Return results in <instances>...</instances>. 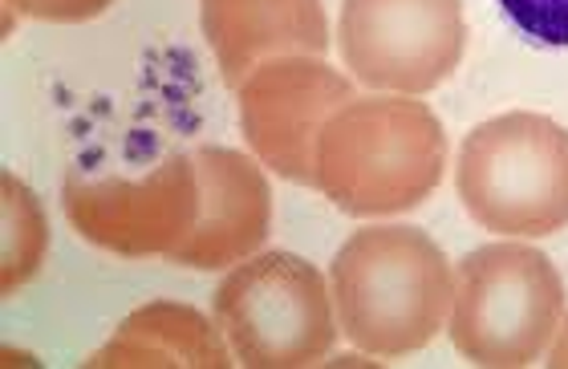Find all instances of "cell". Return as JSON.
<instances>
[{"label": "cell", "mask_w": 568, "mask_h": 369, "mask_svg": "<svg viewBox=\"0 0 568 369\" xmlns=\"http://www.w3.org/2000/svg\"><path fill=\"white\" fill-rule=\"evenodd\" d=\"M200 24L220 61V78L232 90L268 58H321L329 49L321 0H200Z\"/></svg>", "instance_id": "10"}, {"label": "cell", "mask_w": 568, "mask_h": 369, "mask_svg": "<svg viewBox=\"0 0 568 369\" xmlns=\"http://www.w3.org/2000/svg\"><path fill=\"white\" fill-rule=\"evenodd\" d=\"M215 321L240 366H317L333 349L337 312L325 276L293 252L248 256L215 288Z\"/></svg>", "instance_id": "5"}, {"label": "cell", "mask_w": 568, "mask_h": 369, "mask_svg": "<svg viewBox=\"0 0 568 369\" xmlns=\"http://www.w3.org/2000/svg\"><path fill=\"white\" fill-rule=\"evenodd\" d=\"M545 366H552V369H568V321H560L557 341H552V349H548V361H545Z\"/></svg>", "instance_id": "15"}, {"label": "cell", "mask_w": 568, "mask_h": 369, "mask_svg": "<svg viewBox=\"0 0 568 369\" xmlns=\"http://www.w3.org/2000/svg\"><path fill=\"white\" fill-rule=\"evenodd\" d=\"M337 329L369 358L418 353L447 325L455 273L423 227H362L333 256Z\"/></svg>", "instance_id": "1"}, {"label": "cell", "mask_w": 568, "mask_h": 369, "mask_svg": "<svg viewBox=\"0 0 568 369\" xmlns=\"http://www.w3.org/2000/svg\"><path fill=\"white\" fill-rule=\"evenodd\" d=\"M110 4H114V0H9V9H17L21 17L53 21V24L94 21V17H102Z\"/></svg>", "instance_id": "14"}, {"label": "cell", "mask_w": 568, "mask_h": 369, "mask_svg": "<svg viewBox=\"0 0 568 369\" xmlns=\"http://www.w3.org/2000/svg\"><path fill=\"white\" fill-rule=\"evenodd\" d=\"M459 199L496 236H552L568 224V131L545 114L479 122L455 163Z\"/></svg>", "instance_id": "3"}, {"label": "cell", "mask_w": 568, "mask_h": 369, "mask_svg": "<svg viewBox=\"0 0 568 369\" xmlns=\"http://www.w3.org/2000/svg\"><path fill=\"white\" fill-rule=\"evenodd\" d=\"M499 9L528 41L568 49V0H499Z\"/></svg>", "instance_id": "13"}, {"label": "cell", "mask_w": 568, "mask_h": 369, "mask_svg": "<svg viewBox=\"0 0 568 369\" xmlns=\"http://www.w3.org/2000/svg\"><path fill=\"white\" fill-rule=\"evenodd\" d=\"M200 203V171L191 155L163 158L146 180H65L61 187L73 232L126 260L171 256L191 236Z\"/></svg>", "instance_id": "7"}, {"label": "cell", "mask_w": 568, "mask_h": 369, "mask_svg": "<svg viewBox=\"0 0 568 369\" xmlns=\"http://www.w3.org/2000/svg\"><path fill=\"white\" fill-rule=\"evenodd\" d=\"M447 167L435 110L410 94L349 98L317 139L313 187L345 215H398L430 199Z\"/></svg>", "instance_id": "2"}, {"label": "cell", "mask_w": 568, "mask_h": 369, "mask_svg": "<svg viewBox=\"0 0 568 369\" xmlns=\"http://www.w3.org/2000/svg\"><path fill=\"white\" fill-rule=\"evenodd\" d=\"M220 321H207L200 309L179 300H151L119 325V334L85 361L90 369H159L195 366L227 369L236 366Z\"/></svg>", "instance_id": "11"}, {"label": "cell", "mask_w": 568, "mask_h": 369, "mask_svg": "<svg viewBox=\"0 0 568 369\" xmlns=\"http://www.w3.org/2000/svg\"><path fill=\"white\" fill-rule=\"evenodd\" d=\"M191 158L203 191L200 219L166 260L203 273L248 260L273 224V191L261 163L227 146H200Z\"/></svg>", "instance_id": "9"}, {"label": "cell", "mask_w": 568, "mask_h": 369, "mask_svg": "<svg viewBox=\"0 0 568 369\" xmlns=\"http://www.w3.org/2000/svg\"><path fill=\"white\" fill-rule=\"evenodd\" d=\"M565 321V280L528 244H484L455 273L450 341L463 358L491 369L540 361Z\"/></svg>", "instance_id": "4"}, {"label": "cell", "mask_w": 568, "mask_h": 369, "mask_svg": "<svg viewBox=\"0 0 568 369\" xmlns=\"http://www.w3.org/2000/svg\"><path fill=\"white\" fill-rule=\"evenodd\" d=\"M349 98L354 82L321 58H268L240 85V131L264 167L288 183L313 187L317 139Z\"/></svg>", "instance_id": "8"}, {"label": "cell", "mask_w": 568, "mask_h": 369, "mask_svg": "<svg viewBox=\"0 0 568 369\" xmlns=\"http://www.w3.org/2000/svg\"><path fill=\"white\" fill-rule=\"evenodd\" d=\"M0 191H4V256H0L4 268H0V293L12 297L45 264L49 224L37 195L12 171L0 175Z\"/></svg>", "instance_id": "12"}, {"label": "cell", "mask_w": 568, "mask_h": 369, "mask_svg": "<svg viewBox=\"0 0 568 369\" xmlns=\"http://www.w3.org/2000/svg\"><path fill=\"white\" fill-rule=\"evenodd\" d=\"M345 70L369 90L430 94L459 70L467 24L459 0H342Z\"/></svg>", "instance_id": "6"}]
</instances>
